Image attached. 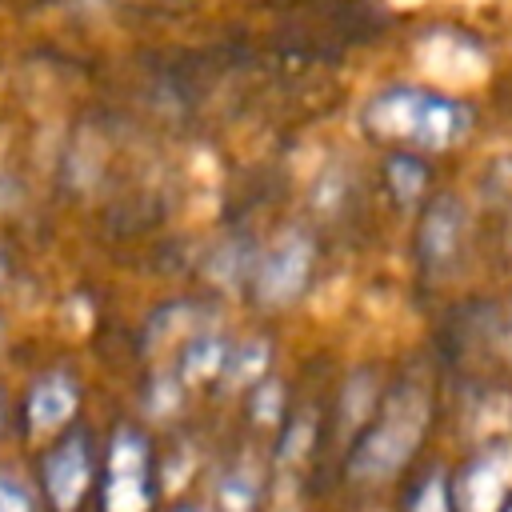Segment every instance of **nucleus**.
<instances>
[{
  "instance_id": "1",
  "label": "nucleus",
  "mask_w": 512,
  "mask_h": 512,
  "mask_svg": "<svg viewBox=\"0 0 512 512\" xmlns=\"http://www.w3.org/2000/svg\"><path fill=\"white\" fill-rule=\"evenodd\" d=\"M364 124L380 140H396L408 148H448L468 132L472 116L452 96H440L416 84H396L368 104Z\"/></svg>"
},
{
  "instance_id": "2",
  "label": "nucleus",
  "mask_w": 512,
  "mask_h": 512,
  "mask_svg": "<svg viewBox=\"0 0 512 512\" xmlns=\"http://www.w3.org/2000/svg\"><path fill=\"white\" fill-rule=\"evenodd\" d=\"M424 428H428V400H424V392L412 388V384L396 388L384 400L380 416L352 444L348 476L352 480H384V476H392L416 452Z\"/></svg>"
},
{
  "instance_id": "3",
  "label": "nucleus",
  "mask_w": 512,
  "mask_h": 512,
  "mask_svg": "<svg viewBox=\"0 0 512 512\" xmlns=\"http://www.w3.org/2000/svg\"><path fill=\"white\" fill-rule=\"evenodd\" d=\"M312 240L304 232H284L264 256L260 264L252 268V296L264 304V308H280L288 300L300 296V288L308 284V272H312Z\"/></svg>"
},
{
  "instance_id": "4",
  "label": "nucleus",
  "mask_w": 512,
  "mask_h": 512,
  "mask_svg": "<svg viewBox=\"0 0 512 512\" xmlns=\"http://www.w3.org/2000/svg\"><path fill=\"white\" fill-rule=\"evenodd\" d=\"M148 444L136 432H116L108 448V480H104V512H148Z\"/></svg>"
},
{
  "instance_id": "5",
  "label": "nucleus",
  "mask_w": 512,
  "mask_h": 512,
  "mask_svg": "<svg viewBox=\"0 0 512 512\" xmlns=\"http://www.w3.org/2000/svg\"><path fill=\"white\" fill-rule=\"evenodd\" d=\"M92 480V456H88V440L84 432H72L64 444H56V452L44 460V488L56 512H76V504L84 500Z\"/></svg>"
},
{
  "instance_id": "6",
  "label": "nucleus",
  "mask_w": 512,
  "mask_h": 512,
  "mask_svg": "<svg viewBox=\"0 0 512 512\" xmlns=\"http://www.w3.org/2000/svg\"><path fill=\"white\" fill-rule=\"evenodd\" d=\"M460 236H464V212L452 196H440L424 220H420V236H416V252H420V264L428 272L452 264L456 248H460Z\"/></svg>"
},
{
  "instance_id": "7",
  "label": "nucleus",
  "mask_w": 512,
  "mask_h": 512,
  "mask_svg": "<svg viewBox=\"0 0 512 512\" xmlns=\"http://www.w3.org/2000/svg\"><path fill=\"white\" fill-rule=\"evenodd\" d=\"M72 412H76V384H72L64 372L44 376V380L32 388V396H28V428H32V432H52V428H60Z\"/></svg>"
},
{
  "instance_id": "8",
  "label": "nucleus",
  "mask_w": 512,
  "mask_h": 512,
  "mask_svg": "<svg viewBox=\"0 0 512 512\" xmlns=\"http://www.w3.org/2000/svg\"><path fill=\"white\" fill-rule=\"evenodd\" d=\"M500 488H504V480L492 468V460H472V468H464V476L452 492V508H460V512H496Z\"/></svg>"
},
{
  "instance_id": "9",
  "label": "nucleus",
  "mask_w": 512,
  "mask_h": 512,
  "mask_svg": "<svg viewBox=\"0 0 512 512\" xmlns=\"http://www.w3.org/2000/svg\"><path fill=\"white\" fill-rule=\"evenodd\" d=\"M384 176H388V188L396 192V200H400V204H412V200L420 196L424 180H428V168H424V160H416L412 152H392L388 164H384Z\"/></svg>"
},
{
  "instance_id": "10",
  "label": "nucleus",
  "mask_w": 512,
  "mask_h": 512,
  "mask_svg": "<svg viewBox=\"0 0 512 512\" xmlns=\"http://www.w3.org/2000/svg\"><path fill=\"white\" fill-rule=\"evenodd\" d=\"M224 352L228 344L220 336H196L184 352V376L188 380H208V376H220L224 368Z\"/></svg>"
},
{
  "instance_id": "11",
  "label": "nucleus",
  "mask_w": 512,
  "mask_h": 512,
  "mask_svg": "<svg viewBox=\"0 0 512 512\" xmlns=\"http://www.w3.org/2000/svg\"><path fill=\"white\" fill-rule=\"evenodd\" d=\"M264 364H268V348L256 344V340H248V344L224 352L220 376H228V384H244V380H256L264 372Z\"/></svg>"
},
{
  "instance_id": "12",
  "label": "nucleus",
  "mask_w": 512,
  "mask_h": 512,
  "mask_svg": "<svg viewBox=\"0 0 512 512\" xmlns=\"http://www.w3.org/2000/svg\"><path fill=\"white\" fill-rule=\"evenodd\" d=\"M408 512H456L452 508V484L444 472H428L420 480V488L408 500Z\"/></svg>"
},
{
  "instance_id": "13",
  "label": "nucleus",
  "mask_w": 512,
  "mask_h": 512,
  "mask_svg": "<svg viewBox=\"0 0 512 512\" xmlns=\"http://www.w3.org/2000/svg\"><path fill=\"white\" fill-rule=\"evenodd\" d=\"M220 508L224 512H252L256 508V480L248 472H228L220 484Z\"/></svg>"
},
{
  "instance_id": "14",
  "label": "nucleus",
  "mask_w": 512,
  "mask_h": 512,
  "mask_svg": "<svg viewBox=\"0 0 512 512\" xmlns=\"http://www.w3.org/2000/svg\"><path fill=\"white\" fill-rule=\"evenodd\" d=\"M0 512H32V496L20 480L0 476Z\"/></svg>"
},
{
  "instance_id": "15",
  "label": "nucleus",
  "mask_w": 512,
  "mask_h": 512,
  "mask_svg": "<svg viewBox=\"0 0 512 512\" xmlns=\"http://www.w3.org/2000/svg\"><path fill=\"white\" fill-rule=\"evenodd\" d=\"M276 396H280V388H276V384H268V388H260V392H256V400H260V408H252V416H260L264 424H272V420L280 416V400H276Z\"/></svg>"
},
{
  "instance_id": "16",
  "label": "nucleus",
  "mask_w": 512,
  "mask_h": 512,
  "mask_svg": "<svg viewBox=\"0 0 512 512\" xmlns=\"http://www.w3.org/2000/svg\"><path fill=\"white\" fill-rule=\"evenodd\" d=\"M176 512H200V508H176Z\"/></svg>"
},
{
  "instance_id": "17",
  "label": "nucleus",
  "mask_w": 512,
  "mask_h": 512,
  "mask_svg": "<svg viewBox=\"0 0 512 512\" xmlns=\"http://www.w3.org/2000/svg\"><path fill=\"white\" fill-rule=\"evenodd\" d=\"M0 280H4V260H0Z\"/></svg>"
}]
</instances>
